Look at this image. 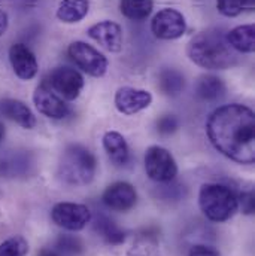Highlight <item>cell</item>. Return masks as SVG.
Instances as JSON below:
<instances>
[{"mask_svg":"<svg viewBox=\"0 0 255 256\" xmlns=\"http://www.w3.org/2000/svg\"><path fill=\"white\" fill-rule=\"evenodd\" d=\"M206 132L212 146L231 161H255V115L251 108L239 103L218 108L207 120Z\"/></svg>","mask_w":255,"mask_h":256,"instance_id":"cell-1","label":"cell"},{"mask_svg":"<svg viewBox=\"0 0 255 256\" xmlns=\"http://www.w3.org/2000/svg\"><path fill=\"white\" fill-rule=\"evenodd\" d=\"M187 54L192 63L207 70H225L237 63L236 51L228 45L221 28L197 33L188 42Z\"/></svg>","mask_w":255,"mask_h":256,"instance_id":"cell-2","label":"cell"},{"mask_svg":"<svg viewBox=\"0 0 255 256\" xmlns=\"http://www.w3.org/2000/svg\"><path fill=\"white\" fill-rule=\"evenodd\" d=\"M97 170L96 156L81 144H69L63 150L59 173L66 184L75 186L88 185Z\"/></svg>","mask_w":255,"mask_h":256,"instance_id":"cell-3","label":"cell"},{"mask_svg":"<svg viewBox=\"0 0 255 256\" xmlns=\"http://www.w3.org/2000/svg\"><path fill=\"white\" fill-rule=\"evenodd\" d=\"M198 206L212 222H227L239 210L237 195L225 185L204 184L198 192Z\"/></svg>","mask_w":255,"mask_h":256,"instance_id":"cell-4","label":"cell"},{"mask_svg":"<svg viewBox=\"0 0 255 256\" xmlns=\"http://www.w3.org/2000/svg\"><path fill=\"white\" fill-rule=\"evenodd\" d=\"M145 172L151 180L167 184L178 176V164L167 149L149 146L145 152Z\"/></svg>","mask_w":255,"mask_h":256,"instance_id":"cell-5","label":"cell"},{"mask_svg":"<svg viewBox=\"0 0 255 256\" xmlns=\"http://www.w3.org/2000/svg\"><path fill=\"white\" fill-rule=\"evenodd\" d=\"M69 57L72 62L76 64L82 72L93 78H102L109 67L108 58L94 46L82 42V40H75L69 45Z\"/></svg>","mask_w":255,"mask_h":256,"instance_id":"cell-6","label":"cell"},{"mask_svg":"<svg viewBox=\"0 0 255 256\" xmlns=\"http://www.w3.org/2000/svg\"><path fill=\"white\" fill-rule=\"evenodd\" d=\"M151 32L161 40H175L187 32V21L182 12L173 8L158 10L151 21Z\"/></svg>","mask_w":255,"mask_h":256,"instance_id":"cell-7","label":"cell"},{"mask_svg":"<svg viewBox=\"0 0 255 256\" xmlns=\"http://www.w3.org/2000/svg\"><path fill=\"white\" fill-rule=\"evenodd\" d=\"M53 222L67 231H81L91 220V212L85 204L59 202L51 210Z\"/></svg>","mask_w":255,"mask_h":256,"instance_id":"cell-8","label":"cell"},{"mask_svg":"<svg viewBox=\"0 0 255 256\" xmlns=\"http://www.w3.org/2000/svg\"><path fill=\"white\" fill-rule=\"evenodd\" d=\"M48 85L67 102L76 100L84 88V78L82 74L67 66H62L54 68L50 73V78L47 79Z\"/></svg>","mask_w":255,"mask_h":256,"instance_id":"cell-9","label":"cell"},{"mask_svg":"<svg viewBox=\"0 0 255 256\" xmlns=\"http://www.w3.org/2000/svg\"><path fill=\"white\" fill-rule=\"evenodd\" d=\"M33 103L39 114L51 120H63L70 112L66 102L48 85L47 79H44L36 86L33 94Z\"/></svg>","mask_w":255,"mask_h":256,"instance_id":"cell-10","label":"cell"},{"mask_svg":"<svg viewBox=\"0 0 255 256\" xmlns=\"http://www.w3.org/2000/svg\"><path fill=\"white\" fill-rule=\"evenodd\" d=\"M88 36L109 52H120L123 50V28L115 21H100L88 28Z\"/></svg>","mask_w":255,"mask_h":256,"instance_id":"cell-11","label":"cell"},{"mask_svg":"<svg viewBox=\"0 0 255 256\" xmlns=\"http://www.w3.org/2000/svg\"><path fill=\"white\" fill-rule=\"evenodd\" d=\"M152 103V96L146 90L133 86H121L115 92V108L123 115H134Z\"/></svg>","mask_w":255,"mask_h":256,"instance_id":"cell-12","label":"cell"},{"mask_svg":"<svg viewBox=\"0 0 255 256\" xmlns=\"http://www.w3.org/2000/svg\"><path fill=\"white\" fill-rule=\"evenodd\" d=\"M102 200L105 206L111 210L128 212L137 202V192L136 188L128 182H115L105 190Z\"/></svg>","mask_w":255,"mask_h":256,"instance_id":"cell-13","label":"cell"},{"mask_svg":"<svg viewBox=\"0 0 255 256\" xmlns=\"http://www.w3.org/2000/svg\"><path fill=\"white\" fill-rule=\"evenodd\" d=\"M9 62L14 73L23 80H30L38 74V60L32 50L24 44H14L9 48Z\"/></svg>","mask_w":255,"mask_h":256,"instance_id":"cell-14","label":"cell"},{"mask_svg":"<svg viewBox=\"0 0 255 256\" xmlns=\"http://www.w3.org/2000/svg\"><path fill=\"white\" fill-rule=\"evenodd\" d=\"M0 114L26 130L36 127V116L32 109L21 100L5 98L0 102Z\"/></svg>","mask_w":255,"mask_h":256,"instance_id":"cell-15","label":"cell"},{"mask_svg":"<svg viewBox=\"0 0 255 256\" xmlns=\"http://www.w3.org/2000/svg\"><path fill=\"white\" fill-rule=\"evenodd\" d=\"M228 45L240 54H252L255 51V27L254 24L237 26L225 33Z\"/></svg>","mask_w":255,"mask_h":256,"instance_id":"cell-16","label":"cell"},{"mask_svg":"<svg viewBox=\"0 0 255 256\" xmlns=\"http://www.w3.org/2000/svg\"><path fill=\"white\" fill-rule=\"evenodd\" d=\"M103 148L109 160L115 166H126L130 160V150L126 138L118 131H108L103 136Z\"/></svg>","mask_w":255,"mask_h":256,"instance_id":"cell-17","label":"cell"},{"mask_svg":"<svg viewBox=\"0 0 255 256\" xmlns=\"http://www.w3.org/2000/svg\"><path fill=\"white\" fill-rule=\"evenodd\" d=\"M225 92V85L215 74H203L195 82V96L204 102H215Z\"/></svg>","mask_w":255,"mask_h":256,"instance_id":"cell-18","label":"cell"},{"mask_svg":"<svg viewBox=\"0 0 255 256\" xmlns=\"http://www.w3.org/2000/svg\"><path fill=\"white\" fill-rule=\"evenodd\" d=\"M90 10V0H62L57 9V18L64 24L82 21Z\"/></svg>","mask_w":255,"mask_h":256,"instance_id":"cell-19","label":"cell"},{"mask_svg":"<svg viewBox=\"0 0 255 256\" xmlns=\"http://www.w3.org/2000/svg\"><path fill=\"white\" fill-rule=\"evenodd\" d=\"M185 86L184 74L176 68H163L158 74V88L164 96H178Z\"/></svg>","mask_w":255,"mask_h":256,"instance_id":"cell-20","label":"cell"},{"mask_svg":"<svg viewBox=\"0 0 255 256\" xmlns=\"http://www.w3.org/2000/svg\"><path fill=\"white\" fill-rule=\"evenodd\" d=\"M154 8V0H120L121 14L131 21L146 20Z\"/></svg>","mask_w":255,"mask_h":256,"instance_id":"cell-21","label":"cell"},{"mask_svg":"<svg viewBox=\"0 0 255 256\" xmlns=\"http://www.w3.org/2000/svg\"><path fill=\"white\" fill-rule=\"evenodd\" d=\"M96 230L97 232L105 238L106 243L112 244V246H118L123 244L126 240V232L121 231L112 220H109L108 218H100L96 224Z\"/></svg>","mask_w":255,"mask_h":256,"instance_id":"cell-22","label":"cell"},{"mask_svg":"<svg viewBox=\"0 0 255 256\" xmlns=\"http://www.w3.org/2000/svg\"><path fill=\"white\" fill-rule=\"evenodd\" d=\"M255 0H216V9L224 16L233 18L243 12L252 10Z\"/></svg>","mask_w":255,"mask_h":256,"instance_id":"cell-23","label":"cell"},{"mask_svg":"<svg viewBox=\"0 0 255 256\" xmlns=\"http://www.w3.org/2000/svg\"><path fill=\"white\" fill-rule=\"evenodd\" d=\"M29 242L21 236H14L0 243V256H27Z\"/></svg>","mask_w":255,"mask_h":256,"instance_id":"cell-24","label":"cell"},{"mask_svg":"<svg viewBox=\"0 0 255 256\" xmlns=\"http://www.w3.org/2000/svg\"><path fill=\"white\" fill-rule=\"evenodd\" d=\"M57 249L69 255H78L84 250V244L75 236H62L57 242Z\"/></svg>","mask_w":255,"mask_h":256,"instance_id":"cell-25","label":"cell"},{"mask_svg":"<svg viewBox=\"0 0 255 256\" xmlns=\"http://www.w3.org/2000/svg\"><path fill=\"white\" fill-rule=\"evenodd\" d=\"M155 127L160 136H170L179 128V120L175 115H163L157 120Z\"/></svg>","mask_w":255,"mask_h":256,"instance_id":"cell-26","label":"cell"},{"mask_svg":"<svg viewBox=\"0 0 255 256\" xmlns=\"http://www.w3.org/2000/svg\"><path fill=\"white\" fill-rule=\"evenodd\" d=\"M237 204L242 208V213L245 214H254L255 212V196L254 190L248 188L245 191L240 192V195L237 196Z\"/></svg>","mask_w":255,"mask_h":256,"instance_id":"cell-27","label":"cell"},{"mask_svg":"<svg viewBox=\"0 0 255 256\" xmlns=\"http://www.w3.org/2000/svg\"><path fill=\"white\" fill-rule=\"evenodd\" d=\"M188 256H219L218 252L209 246H204V244H195L190 249V254Z\"/></svg>","mask_w":255,"mask_h":256,"instance_id":"cell-28","label":"cell"},{"mask_svg":"<svg viewBox=\"0 0 255 256\" xmlns=\"http://www.w3.org/2000/svg\"><path fill=\"white\" fill-rule=\"evenodd\" d=\"M8 26H9V18H8V14L0 9V36H3L8 30Z\"/></svg>","mask_w":255,"mask_h":256,"instance_id":"cell-29","label":"cell"},{"mask_svg":"<svg viewBox=\"0 0 255 256\" xmlns=\"http://www.w3.org/2000/svg\"><path fill=\"white\" fill-rule=\"evenodd\" d=\"M38 256H60L56 250H53V249H42L39 254H38Z\"/></svg>","mask_w":255,"mask_h":256,"instance_id":"cell-30","label":"cell"},{"mask_svg":"<svg viewBox=\"0 0 255 256\" xmlns=\"http://www.w3.org/2000/svg\"><path fill=\"white\" fill-rule=\"evenodd\" d=\"M3 137H5V127H3V124L0 122V142L3 140Z\"/></svg>","mask_w":255,"mask_h":256,"instance_id":"cell-31","label":"cell"},{"mask_svg":"<svg viewBox=\"0 0 255 256\" xmlns=\"http://www.w3.org/2000/svg\"><path fill=\"white\" fill-rule=\"evenodd\" d=\"M26 3H32V2H35V0H24Z\"/></svg>","mask_w":255,"mask_h":256,"instance_id":"cell-32","label":"cell"}]
</instances>
